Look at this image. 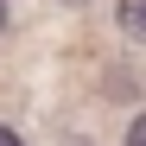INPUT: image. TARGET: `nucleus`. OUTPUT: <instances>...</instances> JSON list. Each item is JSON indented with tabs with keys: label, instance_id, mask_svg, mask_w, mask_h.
I'll list each match as a JSON object with an SVG mask.
<instances>
[{
	"label": "nucleus",
	"instance_id": "obj_2",
	"mask_svg": "<svg viewBox=\"0 0 146 146\" xmlns=\"http://www.w3.org/2000/svg\"><path fill=\"white\" fill-rule=\"evenodd\" d=\"M108 95H114V102H121V95L133 102V95H140V83H133V76H121V70H114V76H108Z\"/></svg>",
	"mask_w": 146,
	"mask_h": 146
},
{
	"label": "nucleus",
	"instance_id": "obj_6",
	"mask_svg": "<svg viewBox=\"0 0 146 146\" xmlns=\"http://www.w3.org/2000/svg\"><path fill=\"white\" fill-rule=\"evenodd\" d=\"M70 146H89V140H70Z\"/></svg>",
	"mask_w": 146,
	"mask_h": 146
},
{
	"label": "nucleus",
	"instance_id": "obj_5",
	"mask_svg": "<svg viewBox=\"0 0 146 146\" xmlns=\"http://www.w3.org/2000/svg\"><path fill=\"white\" fill-rule=\"evenodd\" d=\"M7 19H13V13H7V0H0V32H7Z\"/></svg>",
	"mask_w": 146,
	"mask_h": 146
},
{
	"label": "nucleus",
	"instance_id": "obj_3",
	"mask_svg": "<svg viewBox=\"0 0 146 146\" xmlns=\"http://www.w3.org/2000/svg\"><path fill=\"white\" fill-rule=\"evenodd\" d=\"M127 146H146V108H140V114L127 121Z\"/></svg>",
	"mask_w": 146,
	"mask_h": 146
},
{
	"label": "nucleus",
	"instance_id": "obj_4",
	"mask_svg": "<svg viewBox=\"0 0 146 146\" xmlns=\"http://www.w3.org/2000/svg\"><path fill=\"white\" fill-rule=\"evenodd\" d=\"M0 146H26V140H19V133H13V127H0Z\"/></svg>",
	"mask_w": 146,
	"mask_h": 146
},
{
	"label": "nucleus",
	"instance_id": "obj_1",
	"mask_svg": "<svg viewBox=\"0 0 146 146\" xmlns=\"http://www.w3.org/2000/svg\"><path fill=\"white\" fill-rule=\"evenodd\" d=\"M114 26H121V38L146 44V0H114Z\"/></svg>",
	"mask_w": 146,
	"mask_h": 146
},
{
	"label": "nucleus",
	"instance_id": "obj_7",
	"mask_svg": "<svg viewBox=\"0 0 146 146\" xmlns=\"http://www.w3.org/2000/svg\"><path fill=\"white\" fill-rule=\"evenodd\" d=\"M76 7H83V0H76Z\"/></svg>",
	"mask_w": 146,
	"mask_h": 146
}]
</instances>
